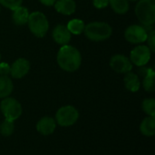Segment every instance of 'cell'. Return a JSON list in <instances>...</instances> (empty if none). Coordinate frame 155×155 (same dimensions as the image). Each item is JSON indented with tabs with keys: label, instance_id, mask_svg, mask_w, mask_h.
I'll list each match as a JSON object with an SVG mask.
<instances>
[{
	"label": "cell",
	"instance_id": "1",
	"mask_svg": "<svg viewBox=\"0 0 155 155\" xmlns=\"http://www.w3.org/2000/svg\"><path fill=\"white\" fill-rule=\"evenodd\" d=\"M57 64L65 72H75L82 64V55L77 48L73 45H62L57 53Z\"/></svg>",
	"mask_w": 155,
	"mask_h": 155
},
{
	"label": "cell",
	"instance_id": "26",
	"mask_svg": "<svg viewBox=\"0 0 155 155\" xmlns=\"http://www.w3.org/2000/svg\"><path fill=\"white\" fill-rule=\"evenodd\" d=\"M93 4L94 7L98 9H102L109 5V0H93Z\"/></svg>",
	"mask_w": 155,
	"mask_h": 155
},
{
	"label": "cell",
	"instance_id": "16",
	"mask_svg": "<svg viewBox=\"0 0 155 155\" xmlns=\"http://www.w3.org/2000/svg\"><path fill=\"white\" fill-rule=\"evenodd\" d=\"M13 14H12V19L13 22L17 25H23L27 24L28 21V17H29V11L26 7L25 6H18L17 8L12 10Z\"/></svg>",
	"mask_w": 155,
	"mask_h": 155
},
{
	"label": "cell",
	"instance_id": "19",
	"mask_svg": "<svg viewBox=\"0 0 155 155\" xmlns=\"http://www.w3.org/2000/svg\"><path fill=\"white\" fill-rule=\"evenodd\" d=\"M109 5L112 9L119 15H124L129 10L128 0H109Z\"/></svg>",
	"mask_w": 155,
	"mask_h": 155
},
{
	"label": "cell",
	"instance_id": "23",
	"mask_svg": "<svg viewBox=\"0 0 155 155\" xmlns=\"http://www.w3.org/2000/svg\"><path fill=\"white\" fill-rule=\"evenodd\" d=\"M23 0H0V5L10 10H14L22 5Z\"/></svg>",
	"mask_w": 155,
	"mask_h": 155
},
{
	"label": "cell",
	"instance_id": "28",
	"mask_svg": "<svg viewBox=\"0 0 155 155\" xmlns=\"http://www.w3.org/2000/svg\"><path fill=\"white\" fill-rule=\"evenodd\" d=\"M128 1H138V0H128Z\"/></svg>",
	"mask_w": 155,
	"mask_h": 155
},
{
	"label": "cell",
	"instance_id": "15",
	"mask_svg": "<svg viewBox=\"0 0 155 155\" xmlns=\"http://www.w3.org/2000/svg\"><path fill=\"white\" fill-rule=\"evenodd\" d=\"M124 82V86L128 91L133 92V93L139 91L140 86H141L140 78L136 74L132 73V71L125 74Z\"/></svg>",
	"mask_w": 155,
	"mask_h": 155
},
{
	"label": "cell",
	"instance_id": "13",
	"mask_svg": "<svg viewBox=\"0 0 155 155\" xmlns=\"http://www.w3.org/2000/svg\"><path fill=\"white\" fill-rule=\"evenodd\" d=\"M54 6L58 13L64 15H71L76 9L74 0H56Z\"/></svg>",
	"mask_w": 155,
	"mask_h": 155
},
{
	"label": "cell",
	"instance_id": "24",
	"mask_svg": "<svg viewBox=\"0 0 155 155\" xmlns=\"http://www.w3.org/2000/svg\"><path fill=\"white\" fill-rule=\"evenodd\" d=\"M146 41L148 42V47L150 48L151 52H154L155 51V32L154 30H151L150 32H148V36Z\"/></svg>",
	"mask_w": 155,
	"mask_h": 155
},
{
	"label": "cell",
	"instance_id": "27",
	"mask_svg": "<svg viewBox=\"0 0 155 155\" xmlns=\"http://www.w3.org/2000/svg\"><path fill=\"white\" fill-rule=\"evenodd\" d=\"M56 0H39V2L41 4H43L44 5H46V6H52L54 5Z\"/></svg>",
	"mask_w": 155,
	"mask_h": 155
},
{
	"label": "cell",
	"instance_id": "7",
	"mask_svg": "<svg viewBox=\"0 0 155 155\" xmlns=\"http://www.w3.org/2000/svg\"><path fill=\"white\" fill-rule=\"evenodd\" d=\"M151 50L147 45H140L134 47L130 54V61L133 64L137 66H144L146 65L151 59Z\"/></svg>",
	"mask_w": 155,
	"mask_h": 155
},
{
	"label": "cell",
	"instance_id": "5",
	"mask_svg": "<svg viewBox=\"0 0 155 155\" xmlns=\"http://www.w3.org/2000/svg\"><path fill=\"white\" fill-rule=\"evenodd\" d=\"M0 110L5 119L15 122L17 120L23 112L21 104L15 98L5 97L0 103Z\"/></svg>",
	"mask_w": 155,
	"mask_h": 155
},
{
	"label": "cell",
	"instance_id": "30",
	"mask_svg": "<svg viewBox=\"0 0 155 155\" xmlns=\"http://www.w3.org/2000/svg\"><path fill=\"white\" fill-rule=\"evenodd\" d=\"M0 11H1V7H0Z\"/></svg>",
	"mask_w": 155,
	"mask_h": 155
},
{
	"label": "cell",
	"instance_id": "8",
	"mask_svg": "<svg viewBox=\"0 0 155 155\" xmlns=\"http://www.w3.org/2000/svg\"><path fill=\"white\" fill-rule=\"evenodd\" d=\"M148 32L145 27L139 25H132L128 26L124 32V38L131 44L144 43L147 39Z\"/></svg>",
	"mask_w": 155,
	"mask_h": 155
},
{
	"label": "cell",
	"instance_id": "11",
	"mask_svg": "<svg viewBox=\"0 0 155 155\" xmlns=\"http://www.w3.org/2000/svg\"><path fill=\"white\" fill-rule=\"evenodd\" d=\"M72 37V34L69 32L67 27L64 25H57L53 30V38L58 45H68Z\"/></svg>",
	"mask_w": 155,
	"mask_h": 155
},
{
	"label": "cell",
	"instance_id": "4",
	"mask_svg": "<svg viewBox=\"0 0 155 155\" xmlns=\"http://www.w3.org/2000/svg\"><path fill=\"white\" fill-rule=\"evenodd\" d=\"M27 25L30 32L39 38L44 37L49 29V23L45 15L39 11H35L29 14Z\"/></svg>",
	"mask_w": 155,
	"mask_h": 155
},
{
	"label": "cell",
	"instance_id": "25",
	"mask_svg": "<svg viewBox=\"0 0 155 155\" xmlns=\"http://www.w3.org/2000/svg\"><path fill=\"white\" fill-rule=\"evenodd\" d=\"M10 74V65L5 63V62H3V63H0V75H8Z\"/></svg>",
	"mask_w": 155,
	"mask_h": 155
},
{
	"label": "cell",
	"instance_id": "20",
	"mask_svg": "<svg viewBox=\"0 0 155 155\" xmlns=\"http://www.w3.org/2000/svg\"><path fill=\"white\" fill-rule=\"evenodd\" d=\"M84 22L81 19H72L68 22L66 27L73 35H81L84 30Z\"/></svg>",
	"mask_w": 155,
	"mask_h": 155
},
{
	"label": "cell",
	"instance_id": "29",
	"mask_svg": "<svg viewBox=\"0 0 155 155\" xmlns=\"http://www.w3.org/2000/svg\"><path fill=\"white\" fill-rule=\"evenodd\" d=\"M0 59H1V54H0Z\"/></svg>",
	"mask_w": 155,
	"mask_h": 155
},
{
	"label": "cell",
	"instance_id": "6",
	"mask_svg": "<svg viewBox=\"0 0 155 155\" xmlns=\"http://www.w3.org/2000/svg\"><path fill=\"white\" fill-rule=\"evenodd\" d=\"M79 118L78 110L73 105H64L59 108L55 114V122L63 127L74 125Z\"/></svg>",
	"mask_w": 155,
	"mask_h": 155
},
{
	"label": "cell",
	"instance_id": "9",
	"mask_svg": "<svg viewBox=\"0 0 155 155\" xmlns=\"http://www.w3.org/2000/svg\"><path fill=\"white\" fill-rule=\"evenodd\" d=\"M111 68L118 74H126L132 71L133 64L130 59L124 54H114L110 60Z\"/></svg>",
	"mask_w": 155,
	"mask_h": 155
},
{
	"label": "cell",
	"instance_id": "3",
	"mask_svg": "<svg viewBox=\"0 0 155 155\" xmlns=\"http://www.w3.org/2000/svg\"><path fill=\"white\" fill-rule=\"evenodd\" d=\"M135 15L142 25L152 26L155 23V0H139Z\"/></svg>",
	"mask_w": 155,
	"mask_h": 155
},
{
	"label": "cell",
	"instance_id": "18",
	"mask_svg": "<svg viewBox=\"0 0 155 155\" xmlns=\"http://www.w3.org/2000/svg\"><path fill=\"white\" fill-rule=\"evenodd\" d=\"M14 84L12 80L7 76L0 75V99L8 97L13 92Z\"/></svg>",
	"mask_w": 155,
	"mask_h": 155
},
{
	"label": "cell",
	"instance_id": "10",
	"mask_svg": "<svg viewBox=\"0 0 155 155\" xmlns=\"http://www.w3.org/2000/svg\"><path fill=\"white\" fill-rule=\"evenodd\" d=\"M30 70V63L25 58L16 59L10 66V74L15 79L25 77Z\"/></svg>",
	"mask_w": 155,
	"mask_h": 155
},
{
	"label": "cell",
	"instance_id": "17",
	"mask_svg": "<svg viewBox=\"0 0 155 155\" xmlns=\"http://www.w3.org/2000/svg\"><path fill=\"white\" fill-rule=\"evenodd\" d=\"M140 132L147 137L155 134V116H147L143 120L140 125Z\"/></svg>",
	"mask_w": 155,
	"mask_h": 155
},
{
	"label": "cell",
	"instance_id": "12",
	"mask_svg": "<svg viewBox=\"0 0 155 155\" xmlns=\"http://www.w3.org/2000/svg\"><path fill=\"white\" fill-rule=\"evenodd\" d=\"M36 131L42 135L52 134L56 128V122L54 118L49 116H45L41 118L36 124Z\"/></svg>",
	"mask_w": 155,
	"mask_h": 155
},
{
	"label": "cell",
	"instance_id": "14",
	"mask_svg": "<svg viewBox=\"0 0 155 155\" xmlns=\"http://www.w3.org/2000/svg\"><path fill=\"white\" fill-rule=\"evenodd\" d=\"M142 74H143V86L146 92L153 93L155 90V72L152 68H143L142 69Z\"/></svg>",
	"mask_w": 155,
	"mask_h": 155
},
{
	"label": "cell",
	"instance_id": "2",
	"mask_svg": "<svg viewBox=\"0 0 155 155\" xmlns=\"http://www.w3.org/2000/svg\"><path fill=\"white\" fill-rule=\"evenodd\" d=\"M84 33L89 40L100 42L112 36L113 28L105 22H92L85 25Z\"/></svg>",
	"mask_w": 155,
	"mask_h": 155
},
{
	"label": "cell",
	"instance_id": "22",
	"mask_svg": "<svg viewBox=\"0 0 155 155\" xmlns=\"http://www.w3.org/2000/svg\"><path fill=\"white\" fill-rule=\"evenodd\" d=\"M143 111L148 116H155V100L153 98H147L143 101Z\"/></svg>",
	"mask_w": 155,
	"mask_h": 155
},
{
	"label": "cell",
	"instance_id": "21",
	"mask_svg": "<svg viewBox=\"0 0 155 155\" xmlns=\"http://www.w3.org/2000/svg\"><path fill=\"white\" fill-rule=\"evenodd\" d=\"M15 131V124L13 121L5 119L0 124V134L3 136H11Z\"/></svg>",
	"mask_w": 155,
	"mask_h": 155
}]
</instances>
